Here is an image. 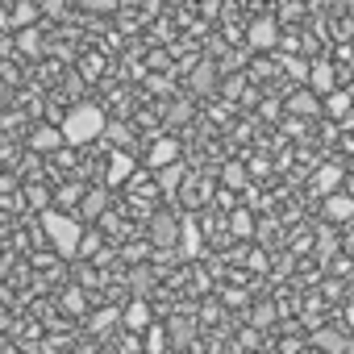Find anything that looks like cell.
<instances>
[{"instance_id":"cell-1","label":"cell","mask_w":354,"mask_h":354,"mask_svg":"<svg viewBox=\"0 0 354 354\" xmlns=\"http://www.w3.org/2000/svg\"><path fill=\"white\" fill-rule=\"evenodd\" d=\"M104 113L96 109V104H75V109H67V117H63V142H71V146H84V142H96L100 133H104Z\"/></svg>"},{"instance_id":"cell-2","label":"cell","mask_w":354,"mask_h":354,"mask_svg":"<svg viewBox=\"0 0 354 354\" xmlns=\"http://www.w3.org/2000/svg\"><path fill=\"white\" fill-rule=\"evenodd\" d=\"M42 230H46V238L55 242V250H59L63 259H75L84 221H75V217H67V213H55V209L46 205V209H42Z\"/></svg>"},{"instance_id":"cell-3","label":"cell","mask_w":354,"mask_h":354,"mask_svg":"<svg viewBox=\"0 0 354 354\" xmlns=\"http://www.w3.org/2000/svg\"><path fill=\"white\" fill-rule=\"evenodd\" d=\"M146 234H150V242H154L158 250H171L175 242H180V217H171V213H154Z\"/></svg>"},{"instance_id":"cell-4","label":"cell","mask_w":354,"mask_h":354,"mask_svg":"<svg viewBox=\"0 0 354 354\" xmlns=\"http://www.w3.org/2000/svg\"><path fill=\"white\" fill-rule=\"evenodd\" d=\"M246 42H250V50H275V42H279V21H271V17H254Z\"/></svg>"},{"instance_id":"cell-5","label":"cell","mask_w":354,"mask_h":354,"mask_svg":"<svg viewBox=\"0 0 354 354\" xmlns=\"http://www.w3.org/2000/svg\"><path fill=\"white\" fill-rule=\"evenodd\" d=\"M188 88L196 92V96H209V92H217V63H196L192 67V75H188Z\"/></svg>"},{"instance_id":"cell-6","label":"cell","mask_w":354,"mask_h":354,"mask_svg":"<svg viewBox=\"0 0 354 354\" xmlns=\"http://www.w3.org/2000/svg\"><path fill=\"white\" fill-rule=\"evenodd\" d=\"M313 346H321V350H333V354H350V350H354V342H350L346 333L329 329V325H317V329H313Z\"/></svg>"},{"instance_id":"cell-7","label":"cell","mask_w":354,"mask_h":354,"mask_svg":"<svg viewBox=\"0 0 354 354\" xmlns=\"http://www.w3.org/2000/svg\"><path fill=\"white\" fill-rule=\"evenodd\" d=\"M292 117H317L321 113V100H317V92L313 88H300V92H292L288 96V104H283Z\"/></svg>"},{"instance_id":"cell-8","label":"cell","mask_w":354,"mask_h":354,"mask_svg":"<svg viewBox=\"0 0 354 354\" xmlns=\"http://www.w3.org/2000/svg\"><path fill=\"white\" fill-rule=\"evenodd\" d=\"M325 217H329V221H350V217H354V196L342 192V188L329 192V196H325Z\"/></svg>"},{"instance_id":"cell-9","label":"cell","mask_w":354,"mask_h":354,"mask_svg":"<svg viewBox=\"0 0 354 354\" xmlns=\"http://www.w3.org/2000/svg\"><path fill=\"white\" fill-rule=\"evenodd\" d=\"M154 171H158V188H162L167 196H171V192H180V184H184V175H188L180 158H171V162H162V167H154Z\"/></svg>"},{"instance_id":"cell-10","label":"cell","mask_w":354,"mask_h":354,"mask_svg":"<svg viewBox=\"0 0 354 354\" xmlns=\"http://www.w3.org/2000/svg\"><path fill=\"white\" fill-rule=\"evenodd\" d=\"M133 175V154H125V150H113V158H109V188H117V184H125Z\"/></svg>"},{"instance_id":"cell-11","label":"cell","mask_w":354,"mask_h":354,"mask_svg":"<svg viewBox=\"0 0 354 354\" xmlns=\"http://www.w3.org/2000/svg\"><path fill=\"white\" fill-rule=\"evenodd\" d=\"M317 96H325L329 88H333V63H325V59H317L313 67H308V80H304Z\"/></svg>"},{"instance_id":"cell-12","label":"cell","mask_w":354,"mask_h":354,"mask_svg":"<svg viewBox=\"0 0 354 354\" xmlns=\"http://www.w3.org/2000/svg\"><path fill=\"white\" fill-rule=\"evenodd\" d=\"M104 209H109V192L104 188H92L88 196H80V221H96Z\"/></svg>"},{"instance_id":"cell-13","label":"cell","mask_w":354,"mask_h":354,"mask_svg":"<svg viewBox=\"0 0 354 354\" xmlns=\"http://www.w3.org/2000/svg\"><path fill=\"white\" fill-rule=\"evenodd\" d=\"M192 337H196V321L192 317H175L167 325V342L171 346H192Z\"/></svg>"},{"instance_id":"cell-14","label":"cell","mask_w":354,"mask_h":354,"mask_svg":"<svg viewBox=\"0 0 354 354\" xmlns=\"http://www.w3.org/2000/svg\"><path fill=\"white\" fill-rule=\"evenodd\" d=\"M121 325H125V329H133V333H142V329L150 325V304L138 296V300H133V304L121 313Z\"/></svg>"},{"instance_id":"cell-15","label":"cell","mask_w":354,"mask_h":354,"mask_svg":"<svg viewBox=\"0 0 354 354\" xmlns=\"http://www.w3.org/2000/svg\"><path fill=\"white\" fill-rule=\"evenodd\" d=\"M17 50L30 55V59H38L42 55V30L38 26H17Z\"/></svg>"},{"instance_id":"cell-16","label":"cell","mask_w":354,"mask_h":354,"mask_svg":"<svg viewBox=\"0 0 354 354\" xmlns=\"http://www.w3.org/2000/svg\"><path fill=\"white\" fill-rule=\"evenodd\" d=\"M180 242H184V259H201V230L192 217H180Z\"/></svg>"},{"instance_id":"cell-17","label":"cell","mask_w":354,"mask_h":354,"mask_svg":"<svg viewBox=\"0 0 354 354\" xmlns=\"http://www.w3.org/2000/svg\"><path fill=\"white\" fill-rule=\"evenodd\" d=\"M171 158H180V142H175V138H158V142L150 146V154H146L150 167H162V162H171Z\"/></svg>"},{"instance_id":"cell-18","label":"cell","mask_w":354,"mask_h":354,"mask_svg":"<svg viewBox=\"0 0 354 354\" xmlns=\"http://www.w3.org/2000/svg\"><path fill=\"white\" fill-rule=\"evenodd\" d=\"M342 188V171L337 167H321L317 175H313V192L317 196H329V192H337Z\"/></svg>"},{"instance_id":"cell-19","label":"cell","mask_w":354,"mask_h":354,"mask_svg":"<svg viewBox=\"0 0 354 354\" xmlns=\"http://www.w3.org/2000/svg\"><path fill=\"white\" fill-rule=\"evenodd\" d=\"M59 142H63V129H55V125H42V129L30 133V146L34 150H59Z\"/></svg>"},{"instance_id":"cell-20","label":"cell","mask_w":354,"mask_h":354,"mask_svg":"<svg viewBox=\"0 0 354 354\" xmlns=\"http://www.w3.org/2000/svg\"><path fill=\"white\" fill-rule=\"evenodd\" d=\"M38 21V5H34V0H17V5H13V17H9V26L17 30V26H34Z\"/></svg>"},{"instance_id":"cell-21","label":"cell","mask_w":354,"mask_h":354,"mask_svg":"<svg viewBox=\"0 0 354 354\" xmlns=\"http://www.w3.org/2000/svg\"><path fill=\"white\" fill-rule=\"evenodd\" d=\"M321 109H325L329 117H346V109H350V92H337V88H329Z\"/></svg>"},{"instance_id":"cell-22","label":"cell","mask_w":354,"mask_h":354,"mask_svg":"<svg viewBox=\"0 0 354 354\" xmlns=\"http://www.w3.org/2000/svg\"><path fill=\"white\" fill-rule=\"evenodd\" d=\"M129 288H133L138 296H146V292L154 288V271H150V267H133V271H129Z\"/></svg>"},{"instance_id":"cell-23","label":"cell","mask_w":354,"mask_h":354,"mask_svg":"<svg viewBox=\"0 0 354 354\" xmlns=\"http://www.w3.org/2000/svg\"><path fill=\"white\" fill-rule=\"evenodd\" d=\"M221 180H225V188L242 192V188H246V167H242V162H230V167L221 171Z\"/></svg>"},{"instance_id":"cell-24","label":"cell","mask_w":354,"mask_h":354,"mask_svg":"<svg viewBox=\"0 0 354 354\" xmlns=\"http://www.w3.org/2000/svg\"><path fill=\"white\" fill-rule=\"evenodd\" d=\"M26 205L42 213V209L50 205V188H42V184H30V188H26Z\"/></svg>"},{"instance_id":"cell-25","label":"cell","mask_w":354,"mask_h":354,"mask_svg":"<svg viewBox=\"0 0 354 354\" xmlns=\"http://www.w3.org/2000/svg\"><path fill=\"white\" fill-rule=\"evenodd\" d=\"M230 230H234L238 238H250V234H254V217H250L246 209H238V213L230 217Z\"/></svg>"},{"instance_id":"cell-26","label":"cell","mask_w":354,"mask_h":354,"mask_svg":"<svg viewBox=\"0 0 354 354\" xmlns=\"http://www.w3.org/2000/svg\"><path fill=\"white\" fill-rule=\"evenodd\" d=\"M146 350H150V354L167 350V329H162V325H146Z\"/></svg>"},{"instance_id":"cell-27","label":"cell","mask_w":354,"mask_h":354,"mask_svg":"<svg viewBox=\"0 0 354 354\" xmlns=\"http://www.w3.org/2000/svg\"><path fill=\"white\" fill-rule=\"evenodd\" d=\"M96 250H100V238H96V234H80V246H75V254H84V259H96Z\"/></svg>"},{"instance_id":"cell-28","label":"cell","mask_w":354,"mask_h":354,"mask_svg":"<svg viewBox=\"0 0 354 354\" xmlns=\"http://www.w3.org/2000/svg\"><path fill=\"white\" fill-rule=\"evenodd\" d=\"M63 308L80 317V313H84V292H80V288H67V292H63Z\"/></svg>"},{"instance_id":"cell-29","label":"cell","mask_w":354,"mask_h":354,"mask_svg":"<svg viewBox=\"0 0 354 354\" xmlns=\"http://www.w3.org/2000/svg\"><path fill=\"white\" fill-rule=\"evenodd\" d=\"M117 321H121V313H117V308H104V313H96V317H92V329H96V333H104V329H109V325H117Z\"/></svg>"},{"instance_id":"cell-30","label":"cell","mask_w":354,"mask_h":354,"mask_svg":"<svg viewBox=\"0 0 354 354\" xmlns=\"http://www.w3.org/2000/svg\"><path fill=\"white\" fill-rule=\"evenodd\" d=\"M283 67H288V75H292V80H300V84L308 80V63H300V59H292V55H283Z\"/></svg>"},{"instance_id":"cell-31","label":"cell","mask_w":354,"mask_h":354,"mask_svg":"<svg viewBox=\"0 0 354 354\" xmlns=\"http://www.w3.org/2000/svg\"><path fill=\"white\" fill-rule=\"evenodd\" d=\"M88 13H117V0H80Z\"/></svg>"},{"instance_id":"cell-32","label":"cell","mask_w":354,"mask_h":354,"mask_svg":"<svg viewBox=\"0 0 354 354\" xmlns=\"http://www.w3.org/2000/svg\"><path fill=\"white\" fill-rule=\"evenodd\" d=\"M104 133H109L113 142H121V146L129 142V129H125V125H117V121H104ZM104 133H100V138H104Z\"/></svg>"},{"instance_id":"cell-33","label":"cell","mask_w":354,"mask_h":354,"mask_svg":"<svg viewBox=\"0 0 354 354\" xmlns=\"http://www.w3.org/2000/svg\"><path fill=\"white\" fill-rule=\"evenodd\" d=\"M271 321H275V308H271V304H259V308H254V321H250V325H259V329H267Z\"/></svg>"},{"instance_id":"cell-34","label":"cell","mask_w":354,"mask_h":354,"mask_svg":"<svg viewBox=\"0 0 354 354\" xmlns=\"http://www.w3.org/2000/svg\"><path fill=\"white\" fill-rule=\"evenodd\" d=\"M167 117H171L175 125H180V121H188V117H192V104H188V100H180V104H171V109H167Z\"/></svg>"},{"instance_id":"cell-35","label":"cell","mask_w":354,"mask_h":354,"mask_svg":"<svg viewBox=\"0 0 354 354\" xmlns=\"http://www.w3.org/2000/svg\"><path fill=\"white\" fill-rule=\"evenodd\" d=\"M225 96H242V80H230L225 84Z\"/></svg>"},{"instance_id":"cell-36","label":"cell","mask_w":354,"mask_h":354,"mask_svg":"<svg viewBox=\"0 0 354 354\" xmlns=\"http://www.w3.org/2000/svg\"><path fill=\"white\" fill-rule=\"evenodd\" d=\"M246 263H250V271H263V267H267V259H263V254H250Z\"/></svg>"},{"instance_id":"cell-37","label":"cell","mask_w":354,"mask_h":354,"mask_svg":"<svg viewBox=\"0 0 354 354\" xmlns=\"http://www.w3.org/2000/svg\"><path fill=\"white\" fill-rule=\"evenodd\" d=\"M46 13H50V17H59V13H63V0H46Z\"/></svg>"},{"instance_id":"cell-38","label":"cell","mask_w":354,"mask_h":354,"mask_svg":"<svg viewBox=\"0 0 354 354\" xmlns=\"http://www.w3.org/2000/svg\"><path fill=\"white\" fill-rule=\"evenodd\" d=\"M342 192H350V196H354V175H342Z\"/></svg>"},{"instance_id":"cell-39","label":"cell","mask_w":354,"mask_h":354,"mask_svg":"<svg viewBox=\"0 0 354 354\" xmlns=\"http://www.w3.org/2000/svg\"><path fill=\"white\" fill-rule=\"evenodd\" d=\"M117 5H121V9H133V5H142V0H117Z\"/></svg>"},{"instance_id":"cell-40","label":"cell","mask_w":354,"mask_h":354,"mask_svg":"<svg viewBox=\"0 0 354 354\" xmlns=\"http://www.w3.org/2000/svg\"><path fill=\"white\" fill-rule=\"evenodd\" d=\"M350 221H354V217H350Z\"/></svg>"}]
</instances>
